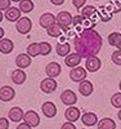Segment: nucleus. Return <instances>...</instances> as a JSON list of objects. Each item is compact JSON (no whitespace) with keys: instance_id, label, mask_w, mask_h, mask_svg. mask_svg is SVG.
Listing matches in <instances>:
<instances>
[{"instance_id":"nucleus-1","label":"nucleus","mask_w":121,"mask_h":129,"mask_svg":"<svg viewBox=\"0 0 121 129\" xmlns=\"http://www.w3.org/2000/svg\"><path fill=\"white\" fill-rule=\"evenodd\" d=\"M103 39L94 28H83L73 38V48L81 58L97 56L102 49Z\"/></svg>"},{"instance_id":"nucleus-2","label":"nucleus","mask_w":121,"mask_h":129,"mask_svg":"<svg viewBox=\"0 0 121 129\" xmlns=\"http://www.w3.org/2000/svg\"><path fill=\"white\" fill-rule=\"evenodd\" d=\"M56 21H57V23L63 28V31L68 30V28L72 26V16H71L70 12H67V10L59 12V13L56 16Z\"/></svg>"},{"instance_id":"nucleus-3","label":"nucleus","mask_w":121,"mask_h":129,"mask_svg":"<svg viewBox=\"0 0 121 129\" xmlns=\"http://www.w3.org/2000/svg\"><path fill=\"white\" fill-rule=\"evenodd\" d=\"M32 28V21L28 17H21L16 22V30L22 35H26Z\"/></svg>"},{"instance_id":"nucleus-4","label":"nucleus","mask_w":121,"mask_h":129,"mask_svg":"<svg viewBox=\"0 0 121 129\" xmlns=\"http://www.w3.org/2000/svg\"><path fill=\"white\" fill-rule=\"evenodd\" d=\"M86 76H88V71L80 66H76V67L71 69V71H70V79L73 83H81V81L86 80Z\"/></svg>"},{"instance_id":"nucleus-5","label":"nucleus","mask_w":121,"mask_h":129,"mask_svg":"<svg viewBox=\"0 0 121 129\" xmlns=\"http://www.w3.org/2000/svg\"><path fill=\"white\" fill-rule=\"evenodd\" d=\"M58 87V83L56 81V79H53V78H45V79H43L41 83H40V90L44 92V93H53L54 90L57 89Z\"/></svg>"},{"instance_id":"nucleus-6","label":"nucleus","mask_w":121,"mask_h":129,"mask_svg":"<svg viewBox=\"0 0 121 129\" xmlns=\"http://www.w3.org/2000/svg\"><path fill=\"white\" fill-rule=\"evenodd\" d=\"M102 67V61L97 56H92L85 58V70L89 72H97Z\"/></svg>"},{"instance_id":"nucleus-7","label":"nucleus","mask_w":121,"mask_h":129,"mask_svg":"<svg viewBox=\"0 0 121 129\" xmlns=\"http://www.w3.org/2000/svg\"><path fill=\"white\" fill-rule=\"evenodd\" d=\"M23 121L30 125L31 128H35V126H39L40 124V116L36 111L34 110H28L25 112V116H23Z\"/></svg>"},{"instance_id":"nucleus-8","label":"nucleus","mask_w":121,"mask_h":129,"mask_svg":"<svg viewBox=\"0 0 121 129\" xmlns=\"http://www.w3.org/2000/svg\"><path fill=\"white\" fill-rule=\"evenodd\" d=\"M61 101L66 106H73L76 102H77V95L75 94L73 90L66 89V90H63L61 93Z\"/></svg>"},{"instance_id":"nucleus-9","label":"nucleus","mask_w":121,"mask_h":129,"mask_svg":"<svg viewBox=\"0 0 121 129\" xmlns=\"http://www.w3.org/2000/svg\"><path fill=\"white\" fill-rule=\"evenodd\" d=\"M62 72V67L58 62H50L47 64L45 67V74H47V78H53L56 79L57 76H59Z\"/></svg>"},{"instance_id":"nucleus-10","label":"nucleus","mask_w":121,"mask_h":129,"mask_svg":"<svg viewBox=\"0 0 121 129\" xmlns=\"http://www.w3.org/2000/svg\"><path fill=\"white\" fill-rule=\"evenodd\" d=\"M57 21H56V16H54L53 13H43L41 16H40V18H39V25H40V27H43V28H48V27H50L52 25H54Z\"/></svg>"},{"instance_id":"nucleus-11","label":"nucleus","mask_w":121,"mask_h":129,"mask_svg":"<svg viewBox=\"0 0 121 129\" xmlns=\"http://www.w3.org/2000/svg\"><path fill=\"white\" fill-rule=\"evenodd\" d=\"M14 95H16V90L12 87H9V85H3L0 88V101L9 102L14 98Z\"/></svg>"},{"instance_id":"nucleus-12","label":"nucleus","mask_w":121,"mask_h":129,"mask_svg":"<svg viewBox=\"0 0 121 129\" xmlns=\"http://www.w3.org/2000/svg\"><path fill=\"white\" fill-rule=\"evenodd\" d=\"M21 14H22V12L17 7H10L4 12V17L8 22H17L21 18Z\"/></svg>"},{"instance_id":"nucleus-13","label":"nucleus","mask_w":121,"mask_h":129,"mask_svg":"<svg viewBox=\"0 0 121 129\" xmlns=\"http://www.w3.org/2000/svg\"><path fill=\"white\" fill-rule=\"evenodd\" d=\"M41 112L44 114V116L52 119V117H54L57 115V106L54 105L53 102H50V101H47V102H44L43 106H41Z\"/></svg>"},{"instance_id":"nucleus-14","label":"nucleus","mask_w":121,"mask_h":129,"mask_svg":"<svg viewBox=\"0 0 121 129\" xmlns=\"http://www.w3.org/2000/svg\"><path fill=\"white\" fill-rule=\"evenodd\" d=\"M8 116H9V120H10V121H13V123H19L21 120H23L25 112H23V110H22L21 107L14 106V107H12V109L9 110Z\"/></svg>"},{"instance_id":"nucleus-15","label":"nucleus","mask_w":121,"mask_h":129,"mask_svg":"<svg viewBox=\"0 0 121 129\" xmlns=\"http://www.w3.org/2000/svg\"><path fill=\"white\" fill-rule=\"evenodd\" d=\"M16 64H17L18 69L25 70V69L30 67V64H31V57L27 54V53H19V54L16 57Z\"/></svg>"},{"instance_id":"nucleus-16","label":"nucleus","mask_w":121,"mask_h":129,"mask_svg":"<svg viewBox=\"0 0 121 129\" xmlns=\"http://www.w3.org/2000/svg\"><path fill=\"white\" fill-rule=\"evenodd\" d=\"M80 110L77 109V107H75V106H70L67 110L64 111V117L67 119V121H71V123H75V121H77L80 119Z\"/></svg>"},{"instance_id":"nucleus-17","label":"nucleus","mask_w":121,"mask_h":129,"mask_svg":"<svg viewBox=\"0 0 121 129\" xmlns=\"http://www.w3.org/2000/svg\"><path fill=\"white\" fill-rule=\"evenodd\" d=\"M10 79H12V81L17 85H22L26 79H27V75L23 70H21V69H17L14 71H12V75H10Z\"/></svg>"},{"instance_id":"nucleus-18","label":"nucleus","mask_w":121,"mask_h":129,"mask_svg":"<svg viewBox=\"0 0 121 129\" xmlns=\"http://www.w3.org/2000/svg\"><path fill=\"white\" fill-rule=\"evenodd\" d=\"M81 123L85 126H94L98 124V116L94 112H85L81 115Z\"/></svg>"},{"instance_id":"nucleus-19","label":"nucleus","mask_w":121,"mask_h":129,"mask_svg":"<svg viewBox=\"0 0 121 129\" xmlns=\"http://www.w3.org/2000/svg\"><path fill=\"white\" fill-rule=\"evenodd\" d=\"M81 62V56L77 54V53H71V54L68 56H66L64 57V63H66V66H68L70 69H73L76 66H79Z\"/></svg>"},{"instance_id":"nucleus-20","label":"nucleus","mask_w":121,"mask_h":129,"mask_svg":"<svg viewBox=\"0 0 121 129\" xmlns=\"http://www.w3.org/2000/svg\"><path fill=\"white\" fill-rule=\"evenodd\" d=\"M79 92L81 95L84 97H88V95H90L93 92H94V85L92 81L89 80H84L79 84Z\"/></svg>"},{"instance_id":"nucleus-21","label":"nucleus","mask_w":121,"mask_h":129,"mask_svg":"<svg viewBox=\"0 0 121 129\" xmlns=\"http://www.w3.org/2000/svg\"><path fill=\"white\" fill-rule=\"evenodd\" d=\"M14 49V44L13 41L10 39H2L0 40V53H3V54H9V53H12Z\"/></svg>"},{"instance_id":"nucleus-22","label":"nucleus","mask_w":121,"mask_h":129,"mask_svg":"<svg viewBox=\"0 0 121 129\" xmlns=\"http://www.w3.org/2000/svg\"><path fill=\"white\" fill-rule=\"evenodd\" d=\"M56 52H57V54H58L59 57H66V56H68L70 52H71V45H70V43H67V41H64V43H58L57 47H56Z\"/></svg>"},{"instance_id":"nucleus-23","label":"nucleus","mask_w":121,"mask_h":129,"mask_svg":"<svg viewBox=\"0 0 121 129\" xmlns=\"http://www.w3.org/2000/svg\"><path fill=\"white\" fill-rule=\"evenodd\" d=\"M108 44L121 50V32H111L108 35Z\"/></svg>"},{"instance_id":"nucleus-24","label":"nucleus","mask_w":121,"mask_h":129,"mask_svg":"<svg viewBox=\"0 0 121 129\" xmlns=\"http://www.w3.org/2000/svg\"><path fill=\"white\" fill-rule=\"evenodd\" d=\"M98 14H99V18L103 21V22H108V21L112 18V16H113L111 5H106V7L99 8V13Z\"/></svg>"},{"instance_id":"nucleus-25","label":"nucleus","mask_w":121,"mask_h":129,"mask_svg":"<svg viewBox=\"0 0 121 129\" xmlns=\"http://www.w3.org/2000/svg\"><path fill=\"white\" fill-rule=\"evenodd\" d=\"M97 14H98V9L95 7H93V5H84L83 9H81V16L84 18L93 19Z\"/></svg>"},{"instance_id":"nucleus-26","label":"nucleus","mask_w":121,"mask_h":129,"mask_svg":"<svg viewBox=\"0 0 121 129\" xmlns=\"http://www.w3.org/2000/svg\"><path fill=\"white\" fill-rule=\"evenodd\" d=\"M47 34L52 38H59V36L63 35V28L56 22L54 25H52L50 27L47 28Z\"/></svg>"},{"instance_id":"nucleus-27","label":"nucleus","mask_w":121,"mask_h":129,"mask_svg":"<svg viewBox=\"0 0 121 129\" xmlns=\"http://www.w3.org/2000/svg\"><path fill=\"white\" fill-rule=\"evenodd\" d=\"M98 129H116V123L109 119V117H103L102 120H98Z\"/></svg>"},{"instance_id":"nucleus-28","label":"nucleus","mask_w":121,"mask_h":129,"mask_svg":"<svg viewBox=\"0 0 121 129\" xmlns=\"http://www.w3.org/2000/svg\"><path fill=\"white\" fill-rule=\"evenodd\" d=\"M34 2L32 0H21L19 2V10L22 13H31L34 10Z\"/></svg>"},{"instance_id":"nucleus-29","label":"nucleus","mask_w":121,"mask_h":129,"mask_svg":"<svg viewBox=\"0 0 121 129\" xmlns=\"http://www.w3.org/2000/svg\"><path fill=\"white\" fill-rule=\"evenodd\" d=\"M84 19H85V18H84L81 14H77V16L72 17V26H73L75 30H76V34H77V32H80V31L83 30Z\"/></svg>"},{"instance_id":"nucleus-30","label":"nucleus","mask_w":121,"mask_h":129,"mask_svg":"<svg viewBox=\"0 0 121 129\" xmlns=\"http://www.w3.org/2000/svg\"><path fill=\"white\" fill-rule=\"evenodd\" d=\"M27 54L31 58L40 56V45H39V43H32V44H30L27 47Z\"/></svg>"},{"instance_id":"nucleus-31","label":"nucleus","mask_w":121,"mask_h":129,"mask_svg":"<svg viewBox=\"0 0 121 129\" xmlns=\"http://www.w3.org/2000/svg\"><path fill=\"white\" fill-rule=\"evenodd\" d=\"M39 45H40V56H48V54H50L52 45L49 44L48 41H41V43H39Z\"/></svg>"},{"instance_id":"nucleus-32","label":"nucleus","mask_w":121,"mask_h":129,"mask_svg":"<svg viewBox=\"0 0 121 129\" xmlns=\"http://www.w3.org/2000/svg\"><path fill=\"white\" fill-rule=\"evenodd\" d=\"M111 105L113 107H116V109H121V92L118 93H115L112 95V98H111Z\"/></svg>"},{"instance_id":"nucleus-33","label":"nucleus","mask_w":121,"mask_h":129,"mask_svg":"<svg viewBox=\"0 0 121 129\" xmlns=\"http://www.w3.org/2000/svg\"><path fill=\"white\" fill-rule=\"evenodd\" d=\"M111 59L115 64H117V66H121V50L117 49L112 53V56H111Z\"/></svg>"},{"instance_id":"nucleus-34","label":"nucleus","mask_w":121,"mask_h":129,"mask_svg":"<svg viewBox=\"0 0 121 129\" xmlns=\"http://www.w3.org/2000/svg\"><path fill=\"white\" fill-rule=\"evenodd\" d=\"M111 3L112 4H109L112 8V12L113 13H117L121 10V0H111Z\"/></svg>"},{"instance_id":"nucleus-35","label":"nucleus","mask_w":121,"mask_h":129,"mask_svg":"<svg viewBox=\"0 0 121 129\" xmlns=\"http://www.w3.org/2000/svg\"><path fill=\"white\" fill-rule=\"evenodd\" d=\"M12 7V2L10 0H0V10H7L8 8Z\"/></svg>"},{"instance_id":"nucleus-36","label":"nucleus","mask_w":121,"mask_h":129,"mask_svg":"<svg viewBox=\"0 0 121 129\" xmlns=\"http://www.w3.org/2000/svg\"><path fill=\"white\" fill-rule=\"evenodd\" d=\"M85 3H86V0H72V4H73V7L76 8V9H81L84 5H85Z\"/></svg>"},{"instance_id":"nucleus-37","label":"nucleus","mask_w":121,"mask_h":129,"mask_svg":"<svg viewBox=\"0 0 121 129\" xmlns=\"http://www.w3.org/2000/svg\"><path fill=\"white\" fill-rule=\"evenodd\" d=\"M9 128V120L7 117H0V129H8Z\"/></svg>"},{"instance_id":"nucleus-38","label":"nucleus","mask_w":121,"mask_h":129,"mask_svg":"<svg viewBox=\"0 0 121 129\" xmlns=\"http://www.w3.org/2000/svg\"><path fill=\"white\" fill-rule=\"evenodd\" d=\"M61 129H76V125L73 123H71V121H66V123L62 124Z\"/></svg>"},{"instance_id":"nucleus-39","label":"nucleus","mask_w":121,"mask_h":129,"mask_svg":"<svg viewBox=\"0 0 121 129\" xmlns=\"http://www.w3.org/2000/svg\"><path fill=\"white\" fill-rule=\"evenodd\" d=\"M16 129H32V128H31L30 125H27V124L23 121V123H19V125H18Z\"/></svg>"},{"instance_id":"nucleus-40","label":"nucleus","mask_w":121,"mask_h":129,"mask_svg":"<svg viewBox=\"0 0 121 129\" xmlns=\"http://www.w3.org/2000/svg\"><path fill=\"white\" fill-rule=\"evenodd\" d=\"M49 2L53 5H62V4H64V0H49Z\"/></svg>"},{"instance_id":"nucleus-41","label":"nucleus","mask_w":121,"mask_h":129,"mask_svg":"<svg viewBox=\"0 0 121 129\" xmlns=\"http://www.w3.org/2000/svg\"><path fill=\"white\" fill-rule=\"evenodd\" d=\"M4 35H5V31H4V28L2 26H0V40L4 39Z\"/></svg>"},{"instance_id":"nucleus-42","label":"nucleus","mask_w":121,"mask_h":129,"mask_svg":"<svg viewBox=\"0 0 121 129\" xmlns=\"http://www.w3.org/2000/svg\"><path fill=\"white\" fill-rule=\"evenodd\" d=\"M3 18H4V13L2 12V10H0V22L3 21Z\"/></svg>"},{"instance_id":"nucleus-43","label":"nucleus","mask_w":121,"mask_h":129,"mask_svg":"<svg viewBox=\"0 0 121 129\" xmlns=\"http://www.w3.org/2000/svg\"><path fill=\"white\" fill-rule=\"evenodd\" d=\"M117 117H118V120H121V109H120L118 112H117Z\"/></svg>"},{"instance_id":"nucleus-44","label":"nucleus","mask_w":121,"mask_h":129,"mask_svg":"<svg viewBox=\"0 0 121 129\" xmlns=\"http://www.w3.org/2000/svg\"><path fill=\"white\" fill-rule=\"evenodd\" d=\"M10 2H13V3H19L21 0H10Z\"/></svg>"},{"instance_id":"nucleus-45","label":"nucleus","mask_w":121,"mask_h":129,"mask_svg":"<svg viewBox=\"0 0 121 129\" xmlns=\"http://www.w3.org/2000/svg\"><path fill=\"white\" fill-rule=\"evenodd\" d=\"M118 88H120V92H121V80H120V83H118Z\"/></svg>"},{"instance_id":"nucleus-46","label":"nucleus","mask_w":121,"mask_h":129,"mask_svg":"<svg viewBox=\"0 0 121 129\" xmlns=\"http://www.w3.org/2000/svg\"><path fill=\"white\" fill-rule=\"evenodd\" d=\"M94 2H99V0H94Z\"/></svg>"},{"instance_id":"nucleus-47","label":"nucleus","mask_w":121,"mask_h":129,"mask_svg":"<svg viewBox=\"0 0 121 129\" xmlns=\"http://www.w3.org/2000/svg\"><path fill=\"white\" fill-rule=\"evenodd\" d=\"M81 129H85V128H81Z\"/></svg>"}]
</instances>
